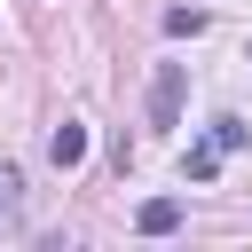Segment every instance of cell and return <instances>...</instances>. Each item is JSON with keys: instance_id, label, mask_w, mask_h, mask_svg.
<instances>
[{"instance_id": "1", "label": "cell", "mask_w": 252, "mask_h": 252, "mask_svg": "<svg viewBox=\"0 0 252 252\" xmlns=\"http://www.w3.org/2000/svg\"><path fill=\"white\" fill-rule=\"evenodd\" d=\"M181 94H189V71L158 63V79H150V126H181Z\"/></svg>"}, {"instance_id": "2", "label": "cell", "mask_w": 252, "mask_h": 252, "mask_svg": "<svg viewBox=\"0 0 252 252\" xmlns=\"http://www.w3.org/2000/svg\"><path fill=\"white\" fill-rule=\"evenodd\" d=\"M47 165H55V173H71V165H87V126H71V118H63V126L47 134Z\"/></svg>"}, {"instance_id": "3", "label": "cell", "mask_w": 252, "mask_h": 252, "mask_svg": "<svg viewBox=\"0 0 252 252\" xmlns=\"http://www.w3.org/2000/svg\"><path fill=\"white\" fill-rule=\"evenodd\" d=\"M134 228H142V236H173V228H181V197H150V205L134 213Z\"/></svg>"}, {"instance_id": "4", "label": "cell", "mask_w": 252, "mask_h": 252, "mask_svg": "<svg viewBox=\"0 0 252 252\" xmlns=\"http://www.w3.org/2000/svg\"><path fill=\"white\" fill-rule=\"evenodd\" d=\"M16 213H24V173L0 165V220H16Z\"/></svg>"}, {"instance_id": "5", "label": "cell", "mask_w": 252, "mask_h": 252, "mask_svg": "<svg viewBox=\"0 0 252 252\" xmlns=\"http://www.w3.org/2000/svg\"><path fill=\"white\" fill-rule=\"evenodd\" d=\"M181 173H189V181H213V173H220V150H213V142H205V150H189V158H181Z\"/></svg>"}, {"instance_id": "6", "label": "cell", "mask_w": 252, "mask_h": 252, "mask_svg": "<svg viewBox=\"0 0 252 252\" xmlns=\"http://www.w3.org/2000/svg\"><path fill=\"white\" fill-rule=\"evenodd\" d=\"M213 150H220V158L244 150V118H213Z\"/></svg>"}, {"instance_id": "7", "label": "cell", "mask_w": 252, "mask_h": 252, "mask_svg": "<svg viewBox=\"0 0 252 252\" xmlns=\"http://www.w3.org/2000/svg\"><path fill=\"white\" fill-rule=\"evenodd\" d=\"M165 32H205V8H165Z\"/></svg>"}]
</instances>
